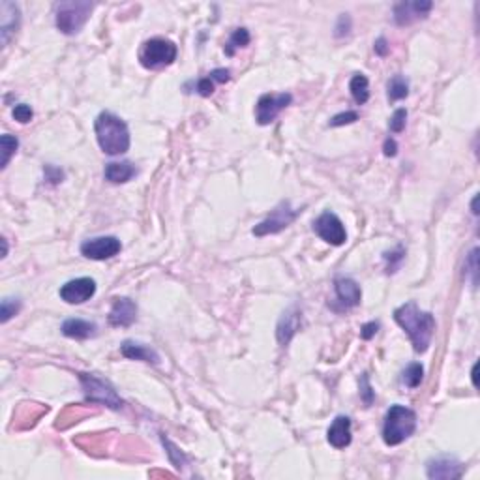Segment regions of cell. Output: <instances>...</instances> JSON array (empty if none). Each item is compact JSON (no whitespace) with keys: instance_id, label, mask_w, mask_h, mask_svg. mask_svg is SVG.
Instances as JSON below:
<instances>
[{"instance_id":"6da1fadb","label":"cell","mask_w":480,"mask_h":480,"mask_svg":"<svg viewBox=\"0 0 480 480\" xmlns=\"http://www.w3.org/2000/svg\"><path fill=\"white\" fill-rule=\"evenodd\" d=\"M394 321L407 332L416 353H426L435 332V317L430 312H422L411 300L394 310Z\"/></svg>"},{"instance_id":"7a4b0ae2","label":"cell","mask_w":480,"mask_h":480,"mask_svg":"<svg viewBox=\"0 0 480 480\" xmlns=\"http://www.w3.org/2000/svg\"><path fill=\"white\" fill-rule=\"evenodd\" d=\"M94 131L100 149L109 156H118L130 149L131 139L128 124L111 111H104L98 115L94 120Z\"/></svg>"},{"instance_id":"3957f363","label":"cell","mask_w":480,"mask_h":480,"mask_svg":"<svg viewBox=\"0 0 480 480\" xmlns=\"http://www.w3.org/2000/svg\"><path fill=\"white\" fill-rule=\"evenodd\" d=\"M416 430V413L413 409L405 407V405H392L387 411L383 426V441L389 447H396L402 445L405 439L415 434Z\"/></svg>"},{"instance_id":"277c9868","label":"cell","mask_w":480,"mask_h":480,"mask_svg":"<svg viewBox=\"0 0 480 480\" xmlns=\"http://www.w3.org/2000/svg\"><path fill=\"white\" fill-rule=\"evenodd\" d=\"M94 4L84 0H70L55 6V23L62 34H77L91 17Z\"/></svg>"},{"instance_id":"5b68a950","label":"cell","mask_w":480,"mask_h":480,"mask_svg":"<svg viewBox=\"0 0 480 480\" xmlns=\"http://www.w3.org/2000/svg\"><path fill=\"white\" fill-rule=\"evenodd\" d=\"M178 49L165 38H152L145 41L143 49L139 53V60L147 70H156L163 66H171L176 60Z\"/></svg>"},{"instance_id":"8992f818","label":"cell","mask_w":480,"mask_h":480,"mask_svg":"<svg viewBox=\"0 0 480 480\" xmlns=\"http://www.w3.org/2000/svg\"><path fill=\"white\" fill-rule=\"evenodd\" d=\"M79 381L83 385L84 396L92 403H102L109 409L122 407V400L117 394V390L113 389L107 381L100 379L91 373H79Z\"/></svg>"},{"instance_id":"52a82bcc","label":"cell","mask_w":480,"mask_h":480,"mask_svg":"<svg viewBox=\"0 0 480 480\" xmlns=\"http://www.w3.org/2000/svg\"><path fill=\"white\" fill-rule=\"evenodd\" d=\"M299 208H293L289 201H281L270 214L266 216L265 220L253 228L252 233L255 234V237H259V239L261 237H268V234H278L281 233L284 229L289 228L293 221L299 218Z\"/></svg>"},{"instance_id":"ba28073f","label":"cell","mask_w":480,"mask_h":480,"mask_svg":"<svg viewBox=\"0 0 480 480\" xmlns=\"http://www.w3.org/2000/svg\"><path fill=\"white\" fill-rule=\"evenodd\" d=\"M293 96L289 92H279V94H263L257 100L255 105V120L259 126H268L276 120L281 111L287 105H291Z\"/></svg>"},{"instance_id":"9c48e42d","label":"cell","mask_w":480,"mask_h":480,"mask_svg":"<svg viewBox=\"0 0 480 480\" xmlns=\"http://www.w3.org/2000/svg\"><path fill=\"white\" fill-rule=\"evenodd\" d=\"M313 231L332 246H342L347 240V231L344 223L334 212H323L317 220L313 221Z\"/></svg>"},{"instance_id":"30bf717a","label":"cell","mask_w":480,"mask_h":480,"mask_svg":"<svg viewBox=\"0 0 480 480\" xmlns=\"http://www.w3.org/2000/svg\"><path fill=\"white\" fill-rule=\"evenodd\" d=\"M120 250H122V244L117 237H98V239L84 240L81 244V253L86 259L94 261L111 259L120 253Z\"/></svg>"},{"instance_id":"8fae6325","label":"cell","mask_w":480,"mask_h":480,"mask_svg":"<svg viewBox=\"0 0 480 480\" xmlns=\"http://www.w3.org/2000/svg\"><path fill=\"white\" fill-rule=\"evenodd\" d=\"M96 295V281L92 278H75L60 287V299L68 304H83Z\"/></svg>"},{"instance_id":"7c38bea8","label":"cell","mask_w":480,"mask_h":480,"mask_svg":"<svg viewBox=\"0 0 480 480\" xmlns=\"http://www.w3.org/2000/svg\"><path fill=\"white\" fill-rule=\"evenodd\" d=\"M426 473H428V479L434 480L461 479L463 465L452 456H437L426 463Z\"/></svg>"},{"instance_id":"4fadbf2b","label":"cell","mask_w":480,"mask_h":480,"mask_svg":"<svg viewBox=\"0 0 480 480\" xmlns=\"http://www.w3.org/2000/svg\"><path fill=\"white\" fill-rule=\"evenodd\" d=\"M434 4L430 0H415V2H400L394 6V21L396 25L407 26L418 19L428 17Z\"/></svg>"},{"instance_id":"5bb4252c","label":"cell","mask_w":480,"mask_h":480,"mask_svg":"<svg viewBox=\"0 0 480 480\" xmlns=\"http://www.w3.org/2000/svg\"><path fill=\"white\" fill-rule=\"evenodd\" d=\"M0 34H2V46H8L10 39L17 28H19L21 23V12L17 4L13 2H8V0H2L0 2Z\"/></svg>"},{"instance_id":"9a60e30c","label":"cell","mask_w":480,"mask_h":480,"mask_svg":"<svg viewBox=\"0 0 480 480\" xmlns=\"http://www.w3.org/2000/svg\"><path fill=\"white\" fill-rule=\"evenodd\" d=\"M300 323H302V313H300L299 308L293 306V308L284 312V315L278 321V326H276V338H278L279 345L286 347L291 342L293 336L299 332Z\"/></svg>"},{"instance_id":"2e32d148","label":"cell","mask_w":480,"mask_h":480,"mask_svg":"<svg viewBox=\"0 0 480 480\" xmlns=\"http://www.w3.org/2000/svg\"><path fill=\"white\" fill-rule=\"evenodd\" d=\"M334 291H336L338 302L342 304L344 310L347 308H355L360 304L362 300V289L355 279L351 278H336L334 281Z\"/></svg>"},{"instance_id":"e0dca14e","label":"cell","mask_w":480,"mask_h":480,"mask_svg":"<svg viewBox=\"0 0 480 480\" xmlns=\"http://www.w3.org/2000/svg\"><path fill=\"white\" fill-rule=\"evenodd\" d=\"M137 317V306L133 300L126 299H115L109 312V324L111 326H130Z\"/></svg>"},{"instance_id":"ac0fdd59","label":"cell","mask_w":480,"mask_h":480,"mask_svg":"<svg viewBox=\"0 0 480 480\" xmlns=\"http://www.w3.org/2000/svg\"><path fill=\"white\" fill-rule=\"evenodd\" d=\"M326 439L334 448H345L351 445V418L340 415L334 418L331 428L326 432Z\"/></svg>"},{"instance_id":"d6986e66","label":"cell","mask_w":480,"mask_h":480,"mask_svg":"<svg viewBox=\"0 0 480 480\" xmlns=\"http://www.w3.org/2000/svg\"><path fill=\"white\" fill-rule=\"evenodd\" d=\"M120 353H122L126 358H130V360H143V362L149 364H160V355H158L152 347H149V345L145 344H137V342H130V340L120 345Z\"/></svg>"},{"instance_id":"ffe728a7","label":"cell","mask_w":480,"mask_h":480,"mask_svg":"<svg viewBox=\"0 0 480 480\" xmlns=\"http://www.w3.org/2000/svg\"><path fill=\"white\" fill-rule=\"evenodd\" d=\"M136 173L137 169L131 162H111L105 165L104 176L105 181L113 182V184H124V182L131 181Z\"/></svg>"},{"instance_id":"44dd1931","label":"cell","mask_w":480,"mask_h":480,"mask_svg":"<svg viewBox=\"0 0 480 480\" xmlns=\"http://www.w3.org/2000/svg\"><path fill=\"white\" fill-rule=\"evenodd\" d=\"M98 326L91 321H83V319H66L62 323V334L73 340H86V338L94 336Z\"/></svg>"},{"instance_id":"7402d4cb","label":"cell","mask_w":480,"mask_h":480,"mask_svg":"<svg viewBox=\"0 0 480 480\" xmlns=\"http://www.w3.org/2000/svg\"><path fill=\"white\" fill-rule=\"evenodd\" d=\"M349 91L353 100L357 102L358 105H364L368 100H370V81L362 73H355L349 83Z\"/></svg>"},{"instance_id":"603a6c76","label":"cell","mask_w":480,"mask_h":480,"mask_svg":"<svg viewBox=\"0 0 480 480\" xmlns=\"http://www.w3.org/2000/svg\"><path fill=\"white\" fill-rule=\"evenodd\" d=\"M387 94H389L390 102H400L403 98L409 96V81L403 75H394L387 84Z\"/></svg>"},{"instance_id":"cb8c5ba5","label":"cell","mask_w":480,"mask_h":480,"mask_svg":"<svg viewBox=\"0 0 480 480\" xmlns=\"http://www.w3.org/2000/svg\"><path fill=\"white\" fill-rule=\"evenodd\" d=\"M422 379H424V368H422V364H409L407 368H405V371H403V383H405V387H409V389L421 387Z\"/></svg>"},{"instance_id":"d4e9b609","label":"cell","mask_w":480,"mask_h":480,"mask_svg":"<svg viewBox=\"0 0 480 480\" xmlns=\"http://www.w3.org/2000/svg\"><path fill=\"white\" fill-rule=\"evenodd\" d=\"M0 147H2V169H6L12 156L19 149V141H17V137L4 133V136L0 137Z\"/></svg>"},{"instance_id":"484cf974","label":"cell","mask_w":480,"mask_h":480,"mask_svg":"<svg viewBox=\"0 0 480 480\" xmlns=\"http://www.w3.org/2000/svg\"><path fill=\"white\" fill-rule=\"evenodd\" d=\"M248 44H250V33H248V28H244V26H242V28H237V30L231 34V38H229L225 53H228L229 57H233L234 49L246 47Z\"/></svg>"},{"instance_id":"4316f807","label":"cell","mask_w":480,"mask_h":480,"mask_svg":"<svg viewBox=\"0 0 480 480\" xmlns=\"http://www.w3.org/2000/svg\"><path fill=\"white\" fill-rule=\"evenodd\" d=\"M21 310V300L12 299V297H6L0 304V321L2 323H8L13 315H17Z\"/></svg>"},{"instance_id":"83f0119b","label":"cell","mask_w":480,"mask_h":480,"mask_svg":"<svg viewBox=\"0 0 480 480\" xmlns=\"http://www.w3.org/2000/svg\"><path fill=\"white\" fill-rule=\"evenodd\" d=\"M405 122H407V109H396L394 115L390 117L389 128L392 133H402L405 130Z\"/></svg>"},{"instance_id":"f1b7e54d","label":"cell","mask_w":480,"mask_h":480,"mask_svg":"<svg viewBox=\"0 0 480 480\" xmlns=\"http://www.w3.org/2000/svg\"><path fill=\"white\" fill-rule=\"evenodd\" d=\"M214 89H216V81L210 75H207V77H201L197 83H195V91H197V94L203 98H208L214 94Z\"/></svg>"},{"instance_id":"f546056e","label":"cell","mask_w":480,"mask_h":480,"mask_svg":"<svg viewBox=\"0 0 480 480\" xmlns=\"http://www.w3.org/2000/svg\"><path fill=\"white\" fill-rule=\"evenodd\" d=\"M12 115H13V118L17 120V122L26 124V122H30V120H33L34 111H33V107H30V105L19 104V105H15V107H13Z\"/></svg>"},{"instance_id":"4dcf8cb0","label":"cell","mask_w":480,"mask_h":480,"mask_svg":"<svg viewBox=\"0 0 480 480\" xmlns=\"http://www.w3.org/2000/svg\"><path fill=\"white\" fill-rule=\"evenodd\" d=\"M358 120L357 111H345V113H340L336 117L331 118V126L338 128V126H345V124H353Z\"/></svg>"},{"instance_id":"1f68e13d","label":"cell","mask_w":480,"mask_h":480,"mask_svg":"<svg viewBox=\"0 0 480 480\" xmlns=\"http://www.w3.org/2000/svg\"><path fill=\"white\" fill-rule=\"evenodd\" d=\"M349 30H351L349 15H347V13H342L336 25V36L338 38H342V36H345V34H349Z\"/></svg>"},{"instance_id":"d6a6232c","label":"cell","mask_w":480,"mask_h":480,"mask_svg":"<svg viewBox=\"0 0 480 480\" xmlns=\"http://www.w3.org/2000/svg\"><path fill=\"white\" fill-rule=\"evenodd\" d=\"M360 385H362V400L366 405H371L373 402V390L370 387V381H368V376L364 373L362 379H360Z\"/></svg>"},{"instance_id":"836d02e7","label":"cell","mask_w":480,"mask_h":480,"mask_svg":"<svg viewBox=\"0 0 480 480\" xmlns=\"http://www.w3.org/2000/svg\"><path fill=\"white\" fill-rule=\"evenodd\" d=\"M46 178L51 181L53 184H59L64 178V173L59 167H55V165H46Z\"/></svg>"},{"instance_id":"e575fe53","label":"cell","mask_w":480,"mask_h":480,"mask_svg":"<svg viewBox=\"0 0 480 480\" xmlns=\"http://www.w3.org/2000/svg\"><path fill=\"white\" fill-rule=\"evenodd\" d=\"M377 331H379V323L371 321V323L364 324L362 331H360V336H362V340H371L377 334Z\"/></svg>"},{"instance_id":"d590c367","label":"cell","mask_w":480,"mask_h":480,"mask_svg":"<svg viewBox=\"0 0 480 480\" xmlns=\"http://www.w3.org/2000/svg\"><path fill=\"white\" fill-rule=\"evenodd\" d=\"M373 51H376L379 57H387V55H389V51H390L389 41H387L383 36H381V38H377L376 44H373Z\"/></svg>"},{"instance_id":"8d00e7d4","label":"cell","mask_w":480,"mask_h":480,"mask_svg":"<svg viewBox=\"0 0 480 480\" xmlns=\"http://www.w3.org/2000/svg\"><path fill=\"white\" fill-rule=\"evenodd\" d=\"M208 75L214 79L216 83H228L229 79H231V72L225 70V68H218V70H214L212 73H208Z\"/></svg>"},{"instance_id":"74e56055","label":"cell","mask_w":480,"mask_h":480,"mask_svg":"<svg viewBox=\"0 0 480 480\" xmlns=\"http://www.w3.org/2000/svg\"><path fill=\"white\" fill-rule=\"evenodd\" d=\"M383 152H385V156L387 158H394L398 154V145H396V141L394 139H387L385 141V145H383Z\"/></svg>"},{"instance_id":"f35d334b","label":"cell","mask_w":480,"mask_h":480,"mask_svg":"<svg viewBox=\"0 0 480 480\" xmlns=\"http://www.w3.org/2000/svg\"><path fill=\"white\" fill-rule=\"evenodd\" d=\"M473 383H474V387H477V364L473 366Z\"/></svg>"}]
</instances>
